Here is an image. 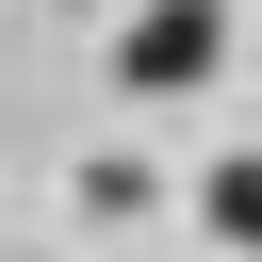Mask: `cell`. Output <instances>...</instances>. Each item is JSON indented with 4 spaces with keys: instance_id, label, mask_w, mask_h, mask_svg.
<instances>
[{
    "instance_id": "obj_1",
    "label": "cell",
    "mask_w": 262,
    "mask_h": 262,
    "mask_svg": "<svg viewBox=\"0 0 262 262\" xmlns=\"http://www.w3.org/2000/svg\"><path fill=\"white\" fill-rule=\"evenodd\" d=\"M229 66V0H147V16H115V82L131 98H196Z\"/></svg>"
},
{
    "instance_id": "obj_2",
    "label": "cell",
    "mask_w": 262,
    "mask_h": 262,
    "mask_svg": "<svg viewBox=\"0 0 262 262\" xmlns=\"http://www.w3.org/2000/svg\"><path fill=\"white\" fill-rule=\"evenodd\" d=\"M196 213H213V246H262V147H229V164H213V196H196Z\"/></svg>"
}]
</instances>
